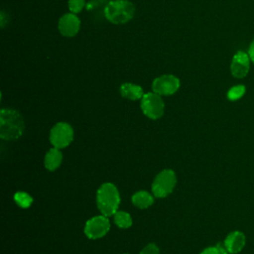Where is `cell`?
Instances as JSON below:
<instances>
[{"mask_svg":"<svg viewBox=\"0 0 254 254\" xmlns=\"http://www.w3.org/2000/svg\"><path fill=\"white\" fill-rule=\"evenodd\" d=\"M24 131V120L14 109L4 108L0 111V137L4 140H16Z\"/></svg>","mask_w":254,"mask_h":254,"instance_id":"6da1fadb","label":"cell"},{"mask_svg":"<svg viewBox=\"0 0 254 254\" xmlns=\"http://www.w3.org/2000/svg\"><path fill=\"white\" fill-rule=\"evenodd\" d=\"M96 202L98 209L103 215H114L120 203V196L116 187L111 183L103 184L97 190Z\"/></svg>","mask_w":254,"mask_h":254,"instance_id":"7a4b0ae2","label":"cell"},{"mask_svg":"<svg viewBox=\"0 0 254 254\" xmlns=\"http://www.w3.org/2000/svg\"><path fill=\"white\" fill-rule=\"evenodd\" d=\"M135 14V6L128 0L110 1L104 8L106 19L115 25L129 22Z\"/></svg>","mask_w":254,"mask_h":254,"instance_id":"3957f363","label":"cell"},{"mask_svg":"<svg viewBox=\"0 0 254 254\" xmlns=\"http://www.w3.org/2000/svg\"><path fill=\"white\" fill-rule=\"evenodd\" d=\"M176 182V175L172 170H163L156 176L152 184L153 194L157 197L169 195L173 191Z\"/></svg>","mask_w":254,"mask_h":254,"instance_id":"277c9868","label":"cell"},{"mask_svg":"<svg viewBox=\"0 0 254 254\" xmlns=\"http://www.w3.org/2000/svg\"><path fill=\"white\" fill-rule=\"evenodd\" d=\"M164 107L163 99L155 92H147L141 98V109L151 119L160 118L164 113Z\"/></svg>","mask_w":254,"mask_h":254,"instance_id":"5b68a950","label":"cell"},{"mask_svg":"<svg viewBox=\"0 0 254 254\" xmlns=\"http://www.w3.org/2000/svg\"><path fill=\"white\" fill-rule=\"evenodd\" d=\"M73 139V130L71 126L64 122L57 123L51 130L50 141L56 148H64L70 144Z\"/></svg>","mask_w":254,"mask_h":254,"instance_id":"8992f818","label":"cell"},{"mask_svg":"<svg viewBox=\"0 0 254 254\" xmlns=\"http://www.w3.org/2000/svg\"><path fill=\"white\" fill-rule=\"evenodd\" d=\"M110 228V223L105 215H97L90 218L84 227L85 235L90 239H97L104 236Z\"/></svg>","mask_w":254,"mask_h":254,"instance_id":"52a82bcc","label":"cell"},{"mask_svg":"<svg viewBox=\"0 0 254 254\" xmlns=\"http://www.w3.org/2000/svg\"><path fill=\"white\" fill-rule=\"evenodd\" d=\"M180 87V80L173 74H164L154 79L152 89L159 95L174 94Z\"/></svg>","mask_w":254,"mask_h":254,"instance_id":"ba28073f","label":"cell"},{"mask_svg":"<svg viewBox=\"0 0 254 254\" xmlns=\"http://www.w3.org/2000/svg\"><path fill=\"white\" fill-rule=\"evenodd\" d=\"M250 68L249 55L243 51H238L232 58L230 70L234 77L243 78L247 75Z\"/></svg>","mask_w":254,"mask_h":254,"instance_id":"9c48e42d","label":"cell"},{"mask_svg":"<svg viewBox=\"0 0 254 254\" xmlns=\"http://www.w3.org/2000/svg\"><path fill=\"white\" fill-rule=\"evenodd\" d=\"M80 28V20L73 13H67L61 17L59 21V30L64 37H73Z\"/></svg>","mask_w":254,"mask_h":254,"instance_id":"30bf717a","label":"cell"},{"mask_svg":"<svg viewBox=\"0 0 254 254\" xmlns=\"http://www.w3.org/2000/svg\"><path fill=\"white\" fill-rule=\"evenodd\" d=\"M246 242L245 235L240 231H233L229 233L224 240V247L228 253L236 254L239 253Z\"/></svg>","mask_w":254,"mask_h":254,"instance_id":"8fae6325","label":"cell"},{"mask_svg":"<svg viewBox=\"0 0 254 254\" xmlns=\"http://www.w3.org/2000/svg\"><path fill=\"white\" fill-rule=\"evenodd\" d=\"M120 93L123 97L128 98L130 100L141 99L144 95L143 89L140 85L133 84V83H130V82L123 83L120 86Z\"/></svg>","mask_w":254,"mask_h":254,"instance_id":"7c38bea8","label":"cell"},{"mask_svg":"<svg viewBox=\"0 0 254 254\" xmlns=\"http://www.w3.org/2000/svg\"><path fill=\"white\" fill-rule=\"evenodd\" d=\"M63 155L59 148H52L45 156V167L49 171H55L62 163Z\"/></svg>","mask_w":254,"mask_h":254,"instance_id":"4fadbf2b","label":"cell"},{"mask_svg":"<svg viewBox=\"0 0 254 254\" xmlns=\"http://www.w3.org/2000/svg\"><path fill=\"white\" fill-rule=\"evenodd\" d=\"M154 199L153 196L146 190H140L133 194L132 202L139 208H147L152 205Z\"/></svg>","mask_w":254,"mask_h":254,"instance_id":"5bb4252c","label":"cell"},{"mask_svg":"<svg viewBox=\"0 0 254 254\" xmlns=\"http://www.w3.org/2000/svg\"><path fill=\"white\" fill-rule=\"evenodd\" d=\"M114 222L120 228H128L132 225V218L129 213L117 210L114 213Z\"/></svg>","mask_w":254,"mask_h":254,"instance_id":"9a60e30c","label":"cell"},{"mask_svg":"<svg viewBox=\"0 0 254 254\" xmlns=\"http://www.w3.org/2000/svg\"><path fill=\"white\" fill-rule=\"evenodd\" d=\"M14 199L16 201V203L23 207V208H27L29 207L32 202H33V198L30 194H28L27 192H24V191H18L14 194Z\"/></svg>","mask_w":254,"mask_h":254,"instance_id":"2e32d148","label":"cell"},{"mask_svg":"<svg viewBox=\"0 0 254 254\" xmlns=\"http://www.w3.org/2000/svg\"><path fill=\"white\" fill-rule=\"evenodd\" d=\"M245 93V86L242 84L239 85H235L232 86L228 92H227V98L231 101H235L238 100L239 98H241Z\"/></svg>","mask_w":254,"mask_h":254,"instance_id":"e0dca14e","label":"cell"},{"mask_svg":"<svg viewBox=\"0 0 254 254\" xmlns=\"http://www.w3.org/2000/svg\"><path fill=\"white\" fill-rule=\"evenodd\" d=\"M85 0H68V9L70 13L76 14L84 7Z\"/></svg>","mask_w":254,"mask_h":254,"instance_id":"ac0fdd59","label":"cell"},{"mask_svg":"<svg viewBox=\"0 0 254 254\" xmlns=\"http://www.w3.org/2000/svg\"><path fill=\"white\" fill-rule=\"evenodd\" d=\"M200 254H228V252L225 249V247L221 246L220 244H217L215 246L205 248Z\"/></svg>","mask_w":254,"mask_h":254,"instance_id":"d6986e66","label":"cell"},{"mask_svg":"<svg viewBox=\"0 0 254 254\" xmlns=\"http://www.w3.org/2000/svg\"><path fill=\"white\" fill-rule=\"evenodd\" d=\"M140 254H159V248L156 244L150 243L142 249Z\"/></svg>","mask_w":254,"mask_h":254,"instance_id":"ffe728a7","label":"cell"},{"mask_svg":"<svg viewBox=\"0 0 254 254\" xmlns=\"http://www.w3.org/2000/svg\"><path fill=\"white\" fill-rule=\"evenodd\" d=\"M248 55H249L250 61L254 64V40L250 44V47H249V50H248Z\"/></svg>","mask_w":254,"mask_h":254,"instance_id":"44dd1931","label":"cell"},{"mask_svg":"<svg viewBox=\"0 0 254 254\" xmlns=\"http://www.w3.org/2000/svg\"><path fill=\"white\" fill-rule=\"evenodd\" d=\"M125 254H128V253H125Z\"/></svg>","mask_w":254,"mask_h":254,"instance_id":"7402d4cb","label":"cell"}]
</instances>
